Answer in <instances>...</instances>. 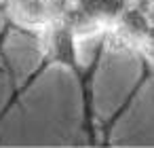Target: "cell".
Returning a JSON list of instances; mask_svg holds the SVG:
<instances>
[{"mask_svg":"<svg viewBox=\"0 0 154 148\" xmlns=\"http://www.w3.org/2000/svg\"><path fill=\"white\" fill-rule=\"evenodd\" d=\"M152 76H154V68L150 66V59H146V57H141V76H139V80H137V85H135V87L131 89V93L127 95V99H125V104H122V106H120V108H118V110H116V112L112 114V118H110V121L106 123V133H103V144H108V142H110V131H112V127H114V123H116V121H118V118H120V116H122V114H125V112L129 110V106L133 104V99H135V97L139 95V91L143 89V85H146V83H148V80H150Z\"/></svg>","mask_w":154,"mask_h":148,"instance_id":"1","label":"cell"}]
</instances>
